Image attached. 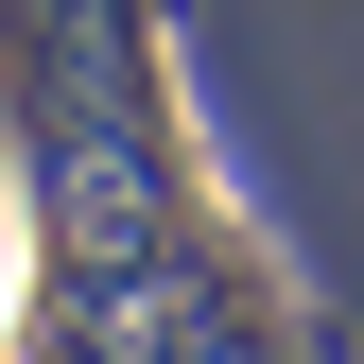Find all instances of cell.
Wrapping results in <instances>:
<instances>
[]
</instances>
